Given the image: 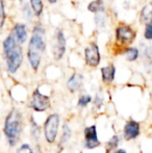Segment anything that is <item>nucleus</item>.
Listing matches in <instances>:
<instances>
[{"label": "nucleus", "instance_id": "obj_26", "mask_svg": "<svg viewBox=\"0 0 152 153\" xmlns=\"http://www.w3.org/2000/svg\"><path fill=\"white\" fill-rule=\"evenodd\" d=\"M17 153H33V151L28 144H23V145L17 150Z\"/></svg>", "mask_w": 152, "mask_h": 153}, {"label": "nucleus", "instance_id": "obj_16", "mask_svg": "<svg viewBox=\"0 0 152 153\" xmlns=\"http://www.w3.org/2000/svg\"><path fill=\"white\" fill-rule=\"evenodd\" d=\"M29 5L33 13V16L40 18L44 12V1L43 0H29Z\"/></svg>", "mask_w": 152, "mask_h": 153}, {"label": "nucleus", "instance_id": "obj_21", "mask_svg": "<svg viewBox=\"0 0 152 153\" xmlns=\"http://www.w3.org/2000/svg\"><path fill=\"white\" fill-rule=\"evenodd\" d=\"M6 21V12H5V4L4 0H0V29L4 27Z\"/></svg>", "mask_w": 152, "mask_h": 153}, {"label": "nucleus", "instance_id": "obj_2", "mask_svg": "<svg viewBox=\"0 0 152 153\" xmlns=\"http://www.w3.org/2000/svg\"><path fill=\"white\" fill-rule=\"evenodd\" d=\"M2 52L5 59L6 69L10 73L15 74L23 62V48L22 45L17 42L14 34L10 32L2 42Z\"/></svg>", "mask_w": 152, "mask_h": 153}, {"label": "nucleus", "instance_id": "obj_13", "mask_svg": "<svg viewBox=\"0 0 152 153\" xmlns=\"http://www.w3.org/2000/svg\"><path fill=\"white\" fill-rule=\"evenodd\" d=\"M100 72H101L102 80L105 83H112L114 81L116 75V67L113 64H110L108 66L101 68Z\"/></svg>", "mask_w": 152, "mask_h": 153}, {"label": "nucleus", "instance_id": "obj_14", "mask_svg": "<svg viewBox=\"0 0 152 153\" xmlns=\"http://www.w3.org/2000/svg\"><path fill=\"white\" fill-rule=\"evenodd\" d=\"M123 55L125 56V59L127 62H136L140 56V50L138 47H132V46H126L122 51Z\"/></svg>", "mask_w": 152, "mask_h": 153}, {"label": "nucleus", "instance_id": "obj_4", "mask_svg": "<svg viewBox=\"0 0 152 153\" xmlns=\"http://www.w3.org/2000/svg\"><path fill=\"white\" fill-rule=\"evenodd\" d=\"M116 42L121 46H129L136 38V31L130 25L120 23L115 29Z\"/></svg>", "mask_w": 152, "mask_h": 153}, {"label": "nucleus", "instance_id": "obj_11", "mask_svg": "<svg viewBox=\"0 0 152 153\" xmlns=\"http://www.w3.org/2000/svg\"><path fill=\"white\" fill-rule=\"evenodd\" d=\"M140 134V124L136 121L130 120L124 126V137L127 141L134 140Z\"/></svg>", "mask_w": 152, "mask_h": 153}, {"label": "nucleus", "instance_id": "obj_5", "mask_svg": "<svg viewBox=\"0 0 152 153\" xmlns=\"http://www.w3.org/2000/svg\"><path fill=\"white\" fill-rule=\"evenodd\" d=\"M67 49V40L64 31L61 28H56L51 40V50L55 61H61L64 57Z\"/></svg>", "mask_w": 152, "mask_h": 153}, {"label": "nucleus", "instance_id": "obj_7", "mask_svg": "<svg viewBox=\"0 0 152 153\" xmlns=\"http://www.w3.org/2000/svg\"><path fill=\"white\" fill-rule=\"evenodd\" d=\"M83 56H85L87 66L96 68L100 64V61H101V54H100L98 45L95 42L90 43L83 50Z\"/></svg>", "mask_w": 152, "mask_h": 153}, {"label": "nucleus", "instance_id": "obj_19", "mask_svg": "<svg viewBox=\"0 0 152 153\" xmlns=\"http://www.w3.org/2000/svg\"><path fill=\"white\" fill-rule=\"evenodd\" d=\"M106 22H108V18H106L105 12L95 14V23H96V26H97L98 28L104 29L106 26Z\"/></svg>", "mask_w": 152, "mask_h": 153}, {"label": "nucleus", "instance_id": "obj_17", "mask_svg": "<svg viewBox=\"0 0 152 153\" xmlns=\"http://www.w3.org/2000/svg\"><path fill=\"white\" fill-rule=\"evenodd\" d=\"M151 18H152V6L150 3H148L142 8V10H141L140 22L142 23V24H145V23L151 21Z\"/></svg>", "mask_w": 152, "mask_h": 153}, {"label": "nucleus", "instance_id": "obj_24", "mask_svg": "<svg viewBox=\"0 0 152 153\" xmlns=\"http://www.w3.org/2000/svg\"><path fill=\"white\" fill-rule=\"evenodd\" d=\"M31 137L33 140H39L40 137V128H39V125L35 122L33 118H31Z\"/></svg>", "mask_w": 152, "mask_h": 153}, {"label": "nucleus", "instance_id": "obj_18", "mask_svg": "<svg viewBox=\"0 0 152 153\" xmlns=\"http://www.w3.org/2000/svg\"><path fill=\"white\" fill-rule=\"evenodd\" d=\"M21 12H22L23 17H24L25 20L28 21V22L33 21V10H31V7H30V5H29L28 2H25V1L23 2L22 6H21Z\"/></svg>", "mask_w": 152, "mask_h": 153}, {"label": "nucleus", "instance_id": "obj_3", "mask_svg": "<svg viewBox=\"0 0 152 153\" xmlns=\"http://www.w3.org/2000/svg\"><path fill=\"white\" fill-rule=\"evenodd\" d=\"M22 115L18 109L14 108L10 111L4 122V134L10 146H15L22 131Z\"/></svg>", "mask_w": 152, "mask_h": 153}, {"label": "nucleus", "instance_id": "obj_29", "mask_svg": "<svg viewBox=\"0 0 152 153\" xmlns=\"http://www.w3.org/2000/svg\"><path fill=\"white\" fill-rule=\"evenodd\" d=\"M114 153H127L124 149H119V150H116Z\"/></svg>", "mask_w": 152, "mask_h": 153}, {"label": "nucleus", "instance_id": "obj_10", "mask_svg": "<svg viewBox=\"0 0 152 153\" xmlns=\"http://www.w3.org/2000/svg\"><path fill=\"white\" fill-rule=\"evenodd\" d=\"M12 33L16 38L17 42L20 45H24L28 40V28L25 23L18 22L14 25Z\"/></svg>", "mask_w": 152, "mask_h": 153}, {"label": "nucleus", "instance_id": "obj_12", "mask_svg": "<svg viewBox=\"0 0 152 153\" xmlns=\"http://www.w3.org/2000/svg\"><path fill=\"white\" fill-rule=\"evenodd\" d=\"M83 85V76L80 73H74L69 77L67 81V89L70 92L75 93L81 90Z\"/></svg>", "mask_w": 152, "mask_h": 153}, {"label": "nucleus", "instance_id": "obj_23", "mask_svg": "<svg viewBox=\"0 0 152 153\" xmlns=\"http://www.w3.org/2000/svg\"><path fill=\"white\" fill-rule=\"evenodd\" d=\"M145 29H144V38L147 41L152 40V21L145 23Z\"/></svg>", "mask_w": 152, "mask_h": 153}, {"label": "nucleus", "instance_id": "obj_25", "mask_svg": "<svg viewBox=\"0 0 152 153\" xmlns=\"http://www.w3.org/2000/svg\"><path fill=\"white\" fill-rule=\"evenodd\" d=\"M92 101V97L90 95H82L78 99V106L79 107H87V104Z\"/></svg>", "mask_w": 152, "mask_h": 153}, {"label": "nucleus", "instance_id": "obj_20", "mask_svg": "<svg viewBox=\"0 0 152 153\" xmlns=\"http://www.w3.org/2000/svg\"><path fill=\"white\" fill-rule=\"evenodd\" d=\"M71 137V129L68 126V124H64L63 126V135H62V140L59 142V146L63 145V144L67 143L68 141Z\"/></svg>", "mask_w": 152, "mask_h": 153}, {"label": "nucleus", "instance_id": "obj_9", "mask_svg": "<svg viewBox=\"0 0 152 153\" xmlns=\"http://www.w3.org/2000/svg\"><path fill=\"white\" fill-rule=\"evenodd\" d=\"M99 145L100 142L98 140L95 125L85 128V147L87 149H94V148H97Z\"/></svg>", "mask_w": 152, "mask_h": 153}, {"label": "nucleus", "instance_id": "obj_27", "mask_svg": "<svg viewBox=\"0 0 152 153\" xmlns=\"http://www.w3.org/2000/svg\"><path fill=\"white\" fill-rule=\"evenodd\" d=\"M102 103H103V97H101L99 94H98L97 96L95 97V100H94V104L96 105V107H97V108H99V107H101Z\"/></svg>", "mask_w": 152, "mask_h": 153}, {"label": "nucleus", "instance_id": "obj_22", "mask_svg": "<svg viewBox=\"0 0 152 153\" xmlns=\"http://www.w3.org/2000/svg\"><path fill=\"white\" fill-rule=\"evenodd\" d=\"M119 142H120L119 137H118V135H114V137L108 142V144H106V150H108V152L116 149V148L118 147V145H119Z\"/></svg>", "mask_w": 152, "mask_h": 153}, {"label": "nucleus", "instance_id": "obj_28", "mask_svg": "<svg viewBox=\"0 0 152 153\" xmlns=\"http://www.w3.org/2000/svg\"><path fill=\"white\" fill-rule=\"evenodd\" d=\"M47 1H48L49 4H56L59 0H47Z\"/></svg>", "mask_w": 152, "mask_h": 153}, {"label": "nucleus", "instance_id": "obj_1", "mask_svg": "<svg viewBox=\"0 0 152 153\" xmlns=\"http://www.w3.org/2000/svg\"><path fill=\"white\" fill-rule=\"evenodd\" d=\"M45 28L41 22L33 25L31 36L27 46V59L31 69L37 72L40 68L42 56L46 51V40H45Z\"/></svg>", "mask_w": 152, "mask_h": 153}, {"label": "nucleus", "instance_id": "obj_30", "mask_svg": "<svg viewBox=\"0 0 152 153\" xmlns=\"http://www.w3.org/2000/svg\"><path fill=\"white\" fill-rule=\"evenodd\" d=\"M0 71H1V65H0Z\"/></svg>", "mask_w": 152, "mask_h": 153}, {"label": "nucleus", "instance_id": "obj_15", "mask_svg": "<svg viewBox=\"0 0 152 153\" xmlns=\"http://www.w3.org/2000/svg\"><path fill=\"white\" fill-rule=\"evenodd\" d=\"M87 10L93 14H98V13L105 12V4L103 0H93L87 6Z\"/></svg>", "mask_w": 152, "mask_h": 153}, {"label": "nucleus", "instance_id": "obj_8", "mask_svg": "<svg viewBox=\"0 0 152 153\" xmlns=\"http://www.w3.org/2000/svg\"><path fill=\"white\" fill-rule=\"evenodd\" d=\"M30 106L36 111H45L50 106V99L48 96L42 94L39 89H36L31 96Z\"/></svg>", "mask_w": 152, "mask_h": 153}, {"label": "nucleus", "instance_id": "obj_6", "mask_svg": "<svg viewBox=\"0 0 152 153\" xmlns=\"http://www.w3.org/2000/svg\"><path fill=\"white\" fill-rule=\"evenodd\" d=\"M59 116L57 114H52L47 118L46 122L44 125V132L45 137L48 143L52 144L55 142L57 135V130H59Z\"/></svg>", "mask_w": 152, "mask_h": 153}]
</instances>
